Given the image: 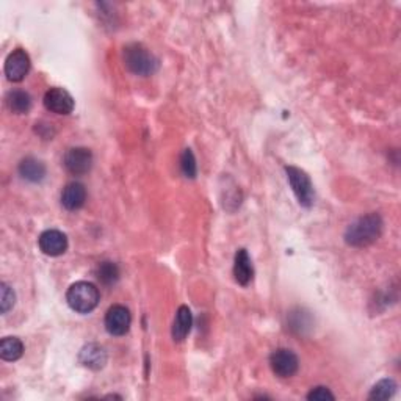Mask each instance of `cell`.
Instances as JSON below:
<instances>
[{"instance_id": "6da1fadb", "label": "cell", "mask_w": 401, "mask_h": 401, "mask_svg": "<svg viewBox=\"0 0 401 401\" xmlns=\"http://www.w3.org/2000/svg\"><path fill=\"white\" fill-rule=\"evenodd\" d=\"M384 221L378 213H368L356 219L345 231V242L353 248L370 247L383 234Z\"/></svg>"}, {"instance_id": "7a4b0ae2", "label": "cell", "mask_w": 401, "mask_h": 401, "mask_svg": "<svg viewBox=\"0 0 401 401\" xmlns=\"http://www.w3.org/2000/svg\"><path fill=\"white\" fill-rule=\"evenodd\" d=\"M122 58H124L126 68L135 75L147 77L159 69V60L143 44H129L122 52Z\"/></svg>"}, {"instance_id": "3957f363", "label": "cell", "mask_w": 401, "mask_h": 401, "mask_svg": "<svg viewBox=\"0 0 401 401\" xmlns=\"http://www.w3.org/2000/svg\"><path fill=\"white\" fill-rule=\"evenodd\" d=\"M66 301L74 312L89 314L98 307L101 301L99 289L93 282L79 281L68 289Z\"/></svg>"}, {"instance_id": "277c9868", "label": "cell", "mask_w": 401, "mask_h": 401, "mask_svg": "<svg viewBox=\"0 0 401 401\" xmlns=\"http://www.w3.org/2000/svg\"><path fill=\"white\" fill-rule=\"evenodd\" d=\"M286 174H287V179H289V184L292 187V190L295 193L296 199H298L300 205L309 207L314 205V200H315V191H314V185H312V180L307 176L306 171L300 170V168L296 166H286Z\"/></svg>"}, {"instance_id": "5b68a950", "label": "cell", "mask_w": 401, "mask_h": 401, "mask_svg": "<svg viewBox=\"0 0 401 401\" xmlns=\"http://www.w3.org/2000/svg\"><path fill=\"white\" fill-rule=\"evenodd\" d=\"M270 367L276 377L282 379L292 378L298 372L300 359L292 350L289 348H277L270 356Z\"/></svg>"}, {"instance_id": "8992f818", "label": "cell", "mask_w": 401, "mask_h": 401, "mask_svg": "<svg viewBox=\"0 0 401 401\" xmlns=\"http://www.w3.org/2000/svg\"><path fill=\"white\" fill-rule=\"evenodd\" d=\"M107 333L115 337H121L126 335L132 325V315L131 310L121 304H115L110 307L105 314V320H103Z\"/></svg>"}, {"instance_id": "52a82bcc", "label": "cell", "mask_w": 401, "mask_h": 401, "mask_svg": "<svg viewBox=\"0 0 401 401\" xmlns=\"http://www.w3.org/2000/svg\"><path fill=\"white\" fill-rule=\"evenodd\" d=\"M63 165L73 176H83L93 166V152L88 147H71L63 157Z\"/></svg>"}, {"instance_id": "ba28073f", "label": "cell", "mask_w": 401, "mask_h": 401, "mask_svg": "<svg viewBox=\"0 0 401 401\" xmlns=\"http://www.w3.org/2000/svg\"><path fill=\"white\" fill-rule=\"evenodd\" d=\"M30 57L24 49H15L5 60V75L13 83L22 82L30 71Z\"/></svg>"}, {"instance_id": "9c48e42d", "label": "cell", "mask_w": 401, "mask_h": 401, "mask_svg": "<svg viewBox=\"0 0 401 401\" xmlns=\"http://www.w3.org/2000/svg\"><path fill=\"white\" fill-rule=\"evenodd\" d=\"M38 247H40L43 254L58 257L68 249V237L58 229H48L38 238Z\"/></svg>"}, {"instance_id": "30bf717a", "label": "cell", "mask_w": 401, "mask_h": 401, "mask_svg": "<svg viewBox=\"0 0 401 401\" xmlns=\"http://www.w3.org/2000/svg\"><path fill=\"white\" fill-rule=\"evenodd\" d=\"M74 105V98L63 88H50L44 94V107L55 115L73 113Z\"/></svg>"}, {"instance_id": "8fae6325", "label": "cell", "mask_w": 401, "mask_h": 401, "mask_svg": "<svg viewBox=\"0 0 401 401\" xmlns=\"http://www.w3.org/2000/svg\"><path fill=\"white\" fill-rule=\"evenodd\" d=\"M107 351L105 348L99 344H88L80 350L79 360L83 367L89 370H101L107 364Z\"/></svg>"}, {"instance_id": "7c38bea8", "label": "cell", "mask_w": 401, "mask_h": 401, "mask_svg": "<svg viewBox=\"0 0 401 401\" xmlns=\"http://www.w3.org/2000/svg\"><path fill=\"white\" fill-rule=\"evenodd\" d=\"M87 189L80 182H71L61 191V205L69 212H75L85 205Z\"/></svg>"}, {"instance_id": "4fadbf2b", "label": "cell", "mask_w": 401, "mask_h": 401, "mask_svg": "<svg viewBox=\"0 0 401 401\" xmlns=\"http://www.w3.org/2000/svg\"><path fill=\"white\" fill-rule=\"evenodd\" d=\"M234 276H235V281L243 287L249 286L252 277H254V268H252L251 257L248 254V251L243 249V248L235 252Z\"/></svg>"}, {"instance_id": "5bb4252c", "label": "cell", "mask_w": 401, "mask_h": 401, "mask_svg": "<svg viewBox=\"0 0 401 401\" xmlns=\"http://www.w3.org/2000/svg\"><path fill=\"white\" fill-rule=\"evenodd\" d=\"M193 325V315L189 306H180L176 312V319L173 323V339L174 342H184L187 335L191 331Z\"/></svg>"}, {"instance_id": "9a60e30c", "label": "cell", "mask_w": 401, "mask_h": 401, "mask_svg": "<svg viewBox=\"0 0 401 401\" xmlns=\"http://www.w3.org/2000/svg\"><path fill=\"white\" fill-rule=\"evenodd\" d=\"M17 171L22 179L29 180L31 184L41 182V180L46 177V166H44L43 161L36 160L35 157H25L24 160H21Z\"/></svg>"}, {"instance_id": "2e32d148", "label": "cell", "mask_w": 401, "mask_h": 401, "mask_svg": "<svg viewBox=\"0 0 401 401\" xmlns=\"http://www.w3.org/2000/svg\"><path fill=\"white\" fill-rule=\"evenodd\" d=\"M6 107L16 115H27L31 108V96L24 89H13L6 94Z\"/></svg>"}, {"instance_id": "e0dca14e", "label": "cell", "mask_w": 401, "mask_h": 401, "mask_svg": "<svg viewBox=\"0 0 401 401\" xmlns=\"http://www.w3.org/2000/svg\"><path fill=\"white\" fill-rule=\"evenodd\" d=\"M24 354V344L17 337H3L0 342V358L6 362H15Z\"/></svg>"}, {"instance_id": "ac0fdd59", "label": "cell", "mask_w": 401, "mask_h": 401, "mask_svg": "<svg viewBox=\"0 0 401 401\" xmlns=\"http://www.w3.org/2000/svg\"><path fill=\"white\" fill-rule=\"evenodd\" d=\"M96 277H98V281L103 286H115L116 282L119 279V268L118 265L115 262H101L98 265V268H96Z\"/></svg>"}, {"instance_id": "d6986e66", "label": "cell", "mask_w": 401, "mask_h": 401, "mask_svg": "<svg viewBox=\"0 0 401 401\" xmlns=\"http://www.w3.org/2000/svg\"><path fill=\"white\" fill-rule=\"evenodd\" d=\"M398 386L392 378H384L378 381L368 393V400H391L397 393Z\"/></svg>"}, {"instance_id": "ffe728a7", "label": "cell", "mask_w": 401, "mask_h": 401, "mask_svg": "<svg viewBox=\"0 0 401 401\" xmlns=\"http://www.w3.org/2000/svg\"><path fill=\"white\" fill-rule=\"evenodd\" d=\"M180 171H182L187 179H195L198 174V165L196 157L191 150H184L182 155H180Z\"/></svg>"}, {"instance_id": "44dd1931", "label": "cell", "mask_w": 401, "mask_h": 401, "mask_svg": "<svg viewBox=\"0 0 401 401\" xmlns=\"http://www.w3.org/2000/svg\"><path fill=\"white\" fill-rule=\"evenodd\" d=\"M15 302H16L15 290H13L6 282L0 284V312L2 314L8 312V310L15 307Z\"/></svg>"}, {"instance_id": "7402d4cb", "label": "cell", "mask_w": 401, "mask_h": 401, "mask_svg": "<svg viewBox=\"0 0 401 401\" xmlns=\"http://www.w3.org/2000/svg\"><path fill=\"white\" fill-rule=\"evenodd\" d=\"M307 400L310 401H326V400H335L334 393L328 389L325 386H319V387H314L312 391L307 393Z\"/></svg>"}]
</instances>
